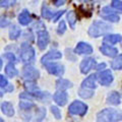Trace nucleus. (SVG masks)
<instances>
[{"label": "nucleus", "mask_w": 122, "mask_h": 122, "mask_svg": "<svg viewBox=\"0 0 122 122\" xmlns=\"http://www.w3.org/2000/svg\"><path fill=\"white\" fill-rule=\"evenodd\" d=\"M98 121H122V112L116 109H105L97 114Z\"/></svg>", "instance_id": "obj_1"}, {"label": "nucleus", "mask_w": 122, "mask_h": 122, "mask_svg": "<svg viewBox=\"0 0 122 122\" xmlns=\"http://www.w3.org/2000/svg\"><path fill=\"white\" fill-rule=\"evenodd\" d=\"M111 26L103 21H95L89 29V35L93 38H98L110 32Z\"/></svg>", "instance_id": "obj_2"}, {"label": "nucleus", "mask_w": 122, "mask_h": 122, "mask_svg": "<svg viewBox=\"0 0 122 122\" xmlns=\"http://www.w3.org/2000/svg\"><path fill=\"white\" fill-rule=\"evenodd\" d=\"M69 114L71 115H78V116H85L87 111V106L81 101H74L69 106Z\"/></svg>", "instance_id": "obj_3"}, {"label": "nucleus", "mask_w": 122, "mask_h": 122, "mask_svg": "<svg viewBox=\"0 0 122 122\" xmlns=\"http://www.w3.org/2000/svg\"><path fill=\"white\" fill-rule=\"evenodd\" d=\"M100 15L104 18V20L112 21V22H117V21H119V20H120L119 16H118V14H116L115 11H114L111 7H109V6L104 7V8L102 9Z\"/></svg>", "instance_id": "obj_4"}, {"label": "nucleus", "mask_w": 122, "mask_h": 122, "mask_svg": "<svg viewBox=\"0 0 122 122\" xmlns=\"http://www.w3.org/2000/svg\"><path fill=\"white\" fill-rule=\"evenodd\" d=\"M46 69L48 70L49 73L57 76H62L64 73V66L59 63H45L44 64Z\"/></svg>", "instance_id": "obj_5"}, {"label": "nucleus", "mask_w": 122, "mask_h": 122, "mask_svg": "<svg viewBox=\"0 0 122 122\" xmlns=\"http://www.w3.org/2000/svg\"><path fill=\"white\" fill-rule=\"evenodd\" d=\"M35 57V50L30 46H22L20 51V59L22 62H30Z\"/></svg>", "instance_id": "obj_6"}, {"label": "nucleus", "mask_w": 122, "mask_h": 122, "mask_svg": "<svg viewBox=\"0 0 122 122\" xmlns=\"http://www.w3.org/2000/svg\"><path fill=\"white\" fill-rule=\"evenodd\" d=\"M49 41H50V37H49V34L45 30L38 32V47H39L40 50H44L47 47Z\"/></svg>", "instance_id": "obj_7"}, {"label": "nucleus", "mask_w": 122, "mask_h": 122, "mask_svg": "<svg viewBox=\"0 0 122 122\" xmlns=\"http://www.w3.org/2000/svg\"><path fill=\"white\" fill-rule=\"evenodd\" d=\"M24 77L29 79V81H36V79L40 76V72L38 69H36L34 66H25L24 68V72H22Z\"/></svg>", "instance_id": "obj_8"}, {"label": "nucleus", "mask_w": 122, "mask_h": 122, "mask_svg": "<svg viewBox=\"0 0 122 122\" xmlns=\"http://www.w3.org/2000/svg\"><path fill=\"white\" fill-rule=\"evenodd\" d=\"M98 79L102 86H109L113 81V74L110 70H104L98 75Z\"/></svg>", "instance_id": "obj_9"}, {"label": "nucleus", "mask_w": 122, "mask_h": 122, "mask_svg": "<svg viewBox=\"0 0 122 122\" xmlns=\"http://www.w3.org/2000/svg\"><path fill=\"white\" fill-rule=\"evenodd\" d=\"M53 99L59 106H64L68 101V95L64 91H58L57 93L54 94Z\"/></svg>", "instance_id": "obj_10"}, {"label": "nucleus", "mask_w": 122, "mask_h": 122, "mask_svg": "<svg viewBox=\"0 0 122 122\" xmlns=\"http://www.w3.org/2000/svg\"><path fill=\"white\" fill-rule=\"evenodd\" d=\"M74 52L77 53V54H92V53H93V48L87 43L81 42V43H78L77 46L75 47Z\"/></svg>", "instance_id": "obj_11"}, {"label": "nucleus", "mask_w": 122, "mask_h": 122, "mask_svg": "<svg viewBox=\"0 0 122 122\" xmlns=\"http://www.w3.org/2000/svg\"><path fill=\"white\" fill-rule=\"evenodd\" d=\"M94 65H95L94 58H86V59H83L81 61V66H79L81 73H83V74L87 73V72H89L92 68L94 67Z\"/></svg>", "instance_id": "obj_12"}, {"label": "nucleus", "mask_w": 122, "mask_h": 122, "mask_svg": "<svg viewBox=\"0 0 122 122\" xmlns=\"http://www.w3.org/2000/svg\"><path fill=\"white\" fill-rule=\"evenodd\" d=\"M62 57V54H61V52L57 51V50H52L50 52H48L46 55H44L42 57V64H45L49 62L50 60H54V59H59Z\"/></svg>", "instance_id": "obj_13"}, {"label": "nucleus", "mask_w": 122, "mask_h": 122, "mask_svg": "<svg viewBox=\"0 0 122 122\" xmlns=\"http://www.w3.org/2000/svg\"><path fill=\"white\" fill-rule=\"evenodd\" d=\"M96 81H97V75L96 74H92L89 77H86L85 81H82L81 86L86 87V89H95L96 87Z\"/></svg>", "instance_id": "obj_14"}, {"label": "nucleus", "mask_w": 122, "mask_h": 122, "mask_svg": "<svg viewBox=\"0 0 122 122\" xmlns=\"http://www.w3.org/2000/svg\"><path fill=\"white\" fill-rule=\"evenodd\" d=\"M100 50L103 54L108 56V57H115L118 54V50L116 48H113L111 46H108V45H103L100 48Z\"/></svg>", "instance_id": "obj_15"}, {"label": "nucleus", "mask_w": 122, "mask_h": 122, "mask_svg": "<svg viewBox=\"0 0 122 122\" xmlns=\"http://www.w3.org/2000/svg\"><path fill=\"white\" fill-rule=\"evenodd\" d=\"M107 103L110 105H119L120 104V95L117 92H111L107 97Z\"/></svg>", "instance_id": "obj_16"}, {"label": "nucleus", "mask_w": 122, "mask_h": 122, "mask_svg": "<svg viewBox=\"0 0 122 122\" xmlns=\"http://www.w3.org/2000/svg\"><path fill=\"white\" fill-rule=\"evenodd\" d=\"M18 21L21 25H28L32 21V16L28 10H24L22 12L18 15Z\"/></svg>", "instance_id": "obj_17"}, {"label": "nucleus", "mask_w": 122, "mask_h": 122, "mask_svg": "<svg viewBox=\"0 0 122 122\" xmlns=\"http://www.w3.org/2000/svg\"><path fill=\"white\" fill-rule=\"evenodd\" d=\"M71 86H72V82H70L69 81L64 79V78H60L56 82V87L58 91H65Z\"/></svg>", "instance_id": "obj_18"}, {"label": "nucleus", "mask_w": 122, "mask_h": 122, "mask_svg": "<svg viewBox=\"0 0 122 122\" xmlns=\"http://www.w3.org/2000/svg\"><path fill=\"white\" fill-rule=\"evenodd\" d=\"M1 110H2V112L4 113L6 116L11 117V116L14 115V109H13L12 105H11L9 102H4V103H2V105H1Z\"/></svg>", "instance_id": "obj_19"}, {"label": "nucleus", "mask_w": 122, "mask_h": 122, "mask_svg": "<svg viewBox=\"0 0 122 122\" xmlns=\"http://www.w3.org/2000/svg\"><path fill=\"white\" fill-rule=\"evenodd\" d=\"M121 40H122V37L120 35H108L104 38V43L113 45V44H116L118 42H120Z\"/></svg>", "instance_id": "obj_20"}, {"label": "nucleus", "mask_w": 122, "mask_h": 122, "mask_svg": "<svg viewBox=\"0 0 122 122\" xmlns=\"http://www.w3.org/2000/svg\"><path fill=\"white\" fill-rule=\"evenodd\" d=\"M5 73L7 76H9V77H14V76H16L18 74V71L17 69L14 67V64L13 62L12 63H8L5 67Z\"/></svg>", "instance_id": "obj_21"}, {"label": "nucleus", "mask_w": 122, "mask_h": 122, "mask_svg": "<svg viewBox=\"0 0 122 122\" xmlns=\"http://www.w3.org/2000/svg\"><path fill=\"white\" fill-rule=\"evenodd\" d=\"M78 95L83 99H89L91 97H93L94 91L92 89H86V87L81 86V89H79V91H78Z\"/></svg>", "instance_id": "obj_22"}, {"label": "nucleus", "mask_w": 122, "mask_h": 122, "mask_svg": "<svg viewBox=\"0 0 122 122\" xmlns=\"http://www.w3.org/2000/svg\"><path fill=\"white\" fill-rule=\"evenodd\" d=\"M67 20H68V22H69L70 28L74 29L75 22L77 21V16H76V13L74 11H69V12H67Z\"/></svg>", "instance_id": "obj_23"}, {"label": "nucleus", "mask_w": 122, "mask_h": 122, "mask_svg": "<svg viewBox=\"0 0 122 122\" xmlns=\"http://www.w3.org/2000/svg\"><path fill=\"white\" fill-rule=\"evenodd\" d=\"M20 35V29L17 25H12L9 30V38L11 40H16Z\"/></svg>", "instance_id": "obj_24"}, {"label": "nucleus", "mask_w": 122, "mask_h": 122, "mask_svg": "<svg viewBox=\"0 0 122 122\" xmlns=\"http://www.w3.org/2000/svg\"><path fill=\"white\" fill-rule=\"evenodd\" d=\"M54 14L55 13L52 12V11L49 9L45 4L42 6V16H43L44 18H46V20H52L53 16H54Z\"/></svg>", "instance_id": "obj_25"}, {"label": "nucleus", "mask_w": 122, "mask_h": 122, "mask_svg": "<svg viewBox=\"0 0 122 122\" xmlns=\"http://www.w3.org/2000/svg\"><path fill=\"white\" fill-rule=\"evenodd\" d=\"M111 66H112L113 69H115V70L122 69V55H119L112 61Z\"/></svg>", "instance_id": "obj_26"}, {"label": "nucleus", "mask_w": 122, "mask_h": 122, "mask_svg": "<svg viewBox=\"0 0 122 122\" xmlns=\"http://www.w3.org/2000/svg\"><path fill=\"white\" fill-rule=\"evenodd\" d=\"M25 87L29 91V93H35V92L39 91L36 86V83L34 82V81H29L25 82Z\"/></svg>", "instance_id": "obj_27"}, {"label": "nucleus", "mask_w": 122, "mask_h": 122, "mask_svg": "<svg viewBox=\"0 0 122 122\" xmlns=\"http://www.w3.org/2000/svg\"><path fill=\"white\" fill-rule=\"evenodd\" d=\"M33 107H35V105L32 102H20V108L22 110H30Z\"/></svg>", "instance_id": "obj_28"}, {"label": "nucleus", "mask_w": 122, "mask_h": 122, "mask_svg": "<svg viewBox=\"0 0 122 122\" xmlns=\"http://www.w3.org/2000/svg\"><path fill=\"white\" fill-rule=\"evenodd\" d=\"M51 112L53 113V115L55 116L56 119H61V113H60V110L57 108L56 106H52L51 107Z\"/></svg>", "instance_id": "obj_29"}, {"label": "nucleus", "mask_w": 122, "mask_h": 122, "mask_svg": "<svg viewBox=\"0 0 122 122\" xmlns=\"http://www.w3.org/2000/svg\"><path fill=\"white\" fill-rule=\"evenodd\" d=\"M112 7L122 11V1L121 0H112Z\"/></svg>", "instance_id": "obj_30"}, {"label": "nucleus", "mask_w": 122, "mask_h": 122, "mask_svg": "<svg viewBox=\"0 0 122 122\" xmlns=\"http://www.w3.org/2000/svg\"><path fill=\"white\" fill-rule=\"evenodd\" d=\"M16 0H3L1 2V6L2 7H9V6H12L13 4H15Z\"/></svg>", "instance_id": "obj_31"}, {"label": "nucleus", "mask_w": 122, "mask_h": 122, "mask_svg": "<svg viewBox=\"0 0 122 122\" xmlns=\"http://www.w3.org/2000/svg\"><path fill=\"white\" fill-rule=\"evenodd\" d=\"M46 115V110L45 109H39L37 113V120H43V118Z\"/></svg>", "instance_id": "obj_32"}, {"label": "nucleus", "mask_w": 122, "mask_h": 122, "mask_svg": "<svg viewBox=\"0 0 122 122\" xmlns=\"http://www.w3.org/2000/svg\"><path fill=\"white\" fill-rule=\"evenodd\" d=\"M66 30V25H65V22L64 21H61L60 25H59V28L58 30H57V33L59 34V35H62V34H64V32Z\"/></svg>", "instance_id": "obj_33"}, {"label": "nucleus", "mask_w": 122, "mask_h": 122, "mask_svg": "<svg viewBox=\"0 0 122 122\" xmlns=\"http://www.w3.org/2000/svg\"><path fill=\"white\" fill-rule=\"evenodd\" d=\"M7 85H8V81H7V79L3 75H0V86L5 87Z\"/></svg>", "instance_id": "obj_34"}, {"label": "nucleus", "mask_w": 122, "mask_h": 122, "mask_svg": "<svg viewBox=\"0 0 122 122\" xmlns=\"http://www.w3.org/2000/svg\"><path fill=\"white\" fill-rule=\"evenodd\" d=\"M64 12H65V10H61V11H58V12H57L56 14H54V16H53V21L55 22V21L58 20L59 18L62 16V14H63Z\"/></svg>", "instance_id": "obj_35"}, {"label": "nucleus", "mask_w": 122, "mask_h": 122, "mask_svg": "<svg viewBox=\"0 0 122 122\" xmlns=\"http://www.w3.org/2000/svg\"><path fill=\"white\" fill-rule=\"evenodd\" d=\"M9 25V21L3 18L2 16H0V28H3V26H7Z\"/></svg>", "instance_id": "obj_36"}, {"label": "nucleus", "mask_w": 122, "mask_h": 122, "mask_svg": "<svg viewBox=\"0 0 122 122\" xmlns=\"http://www.w3.org/2000/svg\"><path fill=\"white\" fill-rule=\"evenodd\" d=\"M5 58L9 59V61H11V62H15V57L14 55L12 54V53H6V54L4 55Z\"/></svg>", "instance_id": "obj_37"}, {"label": "nucleus", "mask_w": 122, "mask_h": 122, "mask_svg": "<svg viewBox=\"0 0 122 122\" xmlns=\"http://www.w3.org/2000/svg\"><path fill=\"white\" fill-rule=\"evenodd\" d=\"M52 1L56 6H60V5H63L66 2V0H52Z\"/></svg>", "instance_id": "obj_38"}, {"label": "nucleus", "mask_w": 122, "mask_h": 122, "mask_svg": "<svg viewBox=\"0 0 122 122\" xmlns=\"http://www.w3.org/2000/svg\"><path fill=\"white\" fill-rule=\"evenodd\" d=\"M105 67H106V64L105 63H101V64H99V65L97 66V69L98 70H101V69H104Z\"/></svg>", "instance_id": "obj_39"}, {"label": "nucleus", "mask_w": 122, "mask_h": 122, "mask_svg": "<svg viewBox=\"0 0 122 122\" xmlns=\"http://www.w3.org/2000/svg\"><path fill=\"white\" fill-rule=\"evenodd\" d=\"M1 67H2V60L0 59V69H1Z\"/></svg>", "instance_id": "obj_40"}, {"label": "nucleus", "mask_w": 122, "mask_h": 122, "mask_svg": "<svg viewBox=\"0 0 122 122\" xmlns=\"http://www.w3.org/2000/svg\"><path fill=\"white\" fill-rule=\"evenodd\" d=\"M82 2H87V1H90V0H81Z\"/></svg>", "instance_id": "obj_41"}, {"label": "nucleus", "mask_w": 122, "mask_h": 122, "mask_svg": "<svg viewBox=\"0 0 122 122\" xmlns=\"http://www.w3.org/2000/svg\"><path fill=\"white\" fill-rule=\"evenodd\" d=\"M0 97H2V93H1V92H0Z\"/></svg>", "instance_id": "obj_42"}]
</instances>
